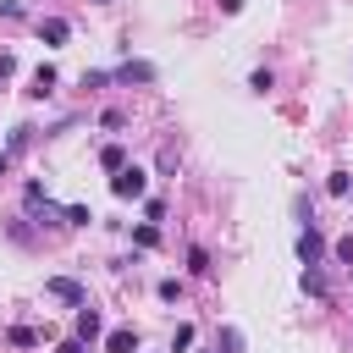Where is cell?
<instances>
[{"mask_svg":"<svg viewBox=\"0 0 353 353\" xmlns=\"http://www.w3.org/2000/svg\"><path fill=\"white\" fill-rule=\"evenodd\" d=\"M110 193H116V199H143V193H149V171H143V165H121V171L110 176Z\"/></svg>","mask_w":353,"mask_h":353,"instance_id":"obj_1","label":"cell"},{"mask_svg":"<svg viewBox=\"0 0 353 353\" xmlns=\"http://www.w3.org/2000/svg\"><path fill=\"white\" fill-rule=\"evenodd\" d=\"M44 298H61V303L83 309V303H88V287H83V281H72V276H50V281H44Z\"/></svg>","mask_w":353,"mask_h":353,"instance_id":"obj_2","label":"cell"},{"mask_svg":"<svg viewBox=\"0 0 353 353\" xmlns=\"http://www.w3.org/2000/svg\"><path fill=\"white\" fill-rule=\"evenodd\" d=\"M298 259H303V265H320V259H325V237H320L314 226L298 232Z\"/></svg>","mask_w":353,"mask_h":353,"instance_id":"obj_3","label":"cell"},{"mask_svg":"<svg viewBox=\"0 0 353 353\" xmlns=\"http://www.w3.org/2000/svg\"><path fill=\"white\" fill-rule=\"evenodd\" d=\"M110 77H116V83H127V88H132V83H154V66H149V61H121V66H116V72H110Z\"/></svg>","mask_w":353,"mask_h":353,"instance_id":"obj_4","label":"cell"},{"mask_svg":"<svg viewBox=\"0 0 353 353\" xmlns=\"http://www.w3.org/2000/svg\"><path fill=\"white\" fill-rule=\"evenodd\" d=\"M39 39H44V44H66V39H72V22H66V17H39Z\"/></svg>","mask_w":353,"mask_h":353,"instance_id":"obj_5","label":"cell"},{"mask_svg":"<svg viewBox=\"0 0 353 353\" xmlns=\"http://www.w3.org/2000/svg\"><path fill=\"white\" fill-rule=\"evenodd\" d=\"M298 281H303V292H309V298H320V303H331V281L320 276V265H303V276H298Z\"/></svg>","mask_w":353,"mask_h":353,"instance_id":"obj_6","label":"cell"},{"mask_svg":"<svg viewBox=\"0 0 353 353\" xmlns=\"http://www.w3.org/2000/svg\"><path fill=\"white\" fill-rule=\"evenodd\" d=\"M72 331H77V342H94V336H99V309H94V303H83V309H77V320H72Z\"/></svg>","mask_w":353,"mask_h":353,"instance_id":"obj_7","label":"cell"},{"mask_svg":"<svg viewBox=\"0 0 353 353\" xmlns=\"http://www.w3.org/2000/svg\"><path fill=\"white\" fill-rule=\"evenodd\" d=\"M105 353H138V331H132V325L105 331Z\"/></svg>","mask_w":353,"mask_h":353,"instance_id":"obj_8","label":"cell"},{"mask_svg":"<svg viewBox=\"0 0 353 353\" xmlns=\"http://www.w3.org/2000/svg\"><path fill=\"white\" fill-rule=\"evenodd\" d=\"M50 94H55V66H39L28 83V99H50Z\"/></svg>","mask_w":353,"mask_h":353,"instance_id":"obj_9","label":"cell"},{"mask_svg":"<svg viewBox=\"0 0 353 353\" xmlns=\"http://www.w3.org/2000/svg\"><path fill=\"white\" fill-rule=\"evenodd\" d=\"M33 138H39V127H28V121H22V127H11V143H6V154L17 160L22 149H33Z\"/></svg>","mask_w":353,"mask_h":353,"instance_id":"obj_10","label":"cell"},{"mask_svg":"<svg viewBox=\"0 0 353 353\" xmlns=\"http://www.w3.org/2000/svg\"><path fill=\"white\" fill-rule=\"evenodd\" d=\"M215 353H243V331L237 325H221L215 331Z\"/></svg>","mask_w":353,"mask_h":353,"instance_id":"obj_11","label":"cell"},{"mask_svg":"<svg viewBox=\"0 0 353 353\" xmlns=\"http://www.w3.org/2000/svg\"><path fill=\"white\" fill-rule=\"evenodd\" d=\"M99 165H105V171L116 176V171L127 165V149H121V143H105V149H99Z\"/></svg>","mask_w":353,"mask_h":353,"instance_id":"obj_12","label":"cell"},{"mask_svg":"<svg viewBox=\"0 0 353 353\" xmlns=\"http://www.w3.org/2000/svg\"><path fill=\"white\" fill-rule=\"evenodd\" d=\"M132 243H138V248H160V226H154V221H143V226L132 232Z\"/></svg>","mask_w":353,"mask_h":353,"instance_id":"obj_13","label":"cell"},{"mask_svg":"<svg viewBox=\"0 0 353 353\" xmlns=\"http://www.w3.org/2000/svg\"><path fill=\"white\" fill-rule=\"evenodd\" d=\"M188 270H193V276H210V270H215V265H210V254H204L199 243L188 248Z\"/></svg>","mask_w":353,"mask_h":353,"instance_id":"obj_14","label":"cell"},{"mask_svg":"<svg viewBox=\"0 0 353 353\" xmlns=\"http://www.w3.org/2000/svg\"><path fill=\"white\" fill-rule=\"evenodd\" d=\"M6 336H11V347H39V331L33 325H11Z\"/></svg>","mask_w":353,"mask_h":353,"instance_id":"obj_15","label":"cell"},{"mask_svg":"<svg viewBox=\"0 0 353 353\" xmlns=\"http://www.w3.org/2000/svg\"><path fill=\"white\" fill-rule=\"evenodd\" d=\"M248 88H254V94H270V88H276V72H270V66H259V72L248 77Z\"/></svg>","mask_w":353,"mask_h":353,"instance_id":"obj_16","label":"cell"},{"mask_svg":"<svg viewBox=\"0 0 353 353\" xmlns=\"http://www.w3.org/2000/svg\"><path fill=\"white\" fill-rule=\"evenodd\" d=\"M347 188H353V176H347V171H331V176H325V193H336V199H342Z\"/></svg>","mask_w":353,"mask_h":353,"instance_id":"obj_17","label":"cell"},{"mask_svg":"<svg viewBox=\"0 0 353 353\" xmlns=\"http://www.w3.org/2000/svg\"><path fill=\"white\" fill-rule=\"evenodd\" d=\"M154 292H160V298H165V303H176V298H182V281H176V276H165V281H160V287H154Z\"/></svg>","mask_w":353,"mask_h":353,"instance_id":"obj_18","label":"cell"},{"mask_svg":"<svg viewBox=\"0 0 353 353\" xmlns=\"http://www.w3.org/2000/svg\"><path fill=\"white\" fill-rule=\"evenodd\" d=\"M182 347H193V325H176L171 331V353H182Z\"/></svg>","mask_w":353,"mask_h":353,"instance_id":"obj_19","label":"cell"},{"mask_svg":"<svg viewBox=\"0 0 353 353\" xmlns=\"http://www.w3.org/2000/svg\"><path fill=\"white\" fill-rule=\"evenodd\" d=\"M22 199H28V210H39V204H44V182H28V188H22Z\"/></svg>","mask_w":353,"mask_h":353,"instance_id":"obj_20","label":"cell"},{"mask_svg":"<svg viewBox=\"0 0 353 353\" xmlns=\"http://www.w3.org/2000/svg\"><path fill=\"white\" fill-rule=\"evenodd\" d=\"M292 210H298V221H303V226H314V204H309V199H303V193H298V199H292Z\"/></svg>","mask_w":353,"mask_h":353,"instance_id":"obj_21","label":"cell"},{"mask_svg":"<svg viewBox=\"0 0 353 353\" xmlns=\"http://www.w3.org/2000/svg\"><path fill=\"white\" fill-rule=\"evenodd\" d=\"M88 221H94V215H88L83 204H66V226H88Z\"/></svg>","mask_w":353,"mask_h":353,"instance_id":"obj_22","label":"cell"},{"mask_svg":"<svg viewBox=\"0 0 353 353\" xmlns=\"http://www.w3.org/2000/svg\"><path fill=\"white\" fill-rule=\"evenodd\" d=\"M154 165H160V176H171V171H176V149H160V160H154Z\"/></svg>","mask_w":353,"mask_h":353,"instance_id":"obj_23","label":"cell"},{"mask_svg":"<svg viewBox=\"0 0 353 353\" xmlns=\"http://www.w3.org/2000/svg\"><path fill=\"white\" fill-rule=\"evenodd\" d=\"M336 259H342V265H353V232H347V237L336 243Z\"/></svg>","mask_w":353,"mask_h":353,"instance_id":"obj_24","label":"cell"},{"mask_svg":"<svg viewBox=\"0 0 353 353\" xmlns=\"http://www.w3.org/2000/svg\"><path fill=\"white\" fill-rule=\"evenodd\" d=\"M55 353H88V342H77V336H72V342H61Z\"/></svg>","mask_w":353,"mask_h":353,"instance_id":"obj_25","label":"cell"},{"mask_svg":"<svg viewBox=\"0 0 353 353\" xmlns=\"http://www.w3.org/2000/svg\"><path fill=\"white\" fill-rule=\"evenodd\" d=\"M17 72V55H0V77H11Z\"/></svg>","mask_w":353,"mask_h":353,"instance_id":"obj_26","label":"cell"},{"mask_svg":"<svg viewBox=\"0 0 353 353\" xmlns=\"http://www.w3.org/2000/svg\"><path fill=\"white\" fill-rule=\"evenodd\" d=\"M221 11H226V17H237V11H243V0H221Z\"/></svg>","mask_w":353,"mask_h":353,"instance_id":"obj_27","label":"cell"},{"mask_svg":"<svg viewBox=\"0 0 353 353\" xmlns=\"http://www.w3.org/2000/svg\"><path fill=\"white\" fill-rule=\"evenodd\" d=\"M6 171H11V154H6V149H0V176H6Z\"/></svg>","mask_w":353,"mask_h":353,"instance_id":"obj_28","label":"cell"},{"mask_svg":"<svg viewBox=\"0 0 353 353\" xmlns=\"http://www.w3.org/2000/svg\"><path fill=\"white\" fill-rule=\"evenodd\" d=\"M94 6H110V0H94Z\"/></svg>","mask_w":353,"mask_h":353,"instance_id":"obj_29","label":"cell"}]
</instances>
